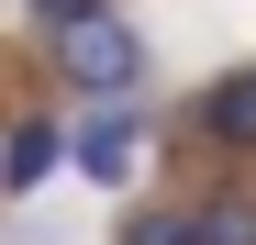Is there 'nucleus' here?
<instances>
[{"instance_id":"f257e3e1","label":"nucleus","mask_w":256,"mask_h":245,"mask_svg":"<svg viewBox=\"0 0 256 245\" xmlns=\"http://www.w3.org/2000/svg\"><path fill=\"white\" fill-rule=\"evenodd\" d=\"M56 78L67 90H90L100 112H122L145 90V34L122 22V12H90V22H56Z\"/></svg>"},{"instance_id":"423d86ee","label":"nucleus","mask_w":256,"mask_h":245,"mask_svg":"<svg viewBox=\"0 0 256 245\" xmlns=\"http://www.w3.org/2000/svg\"><path fill=\"white\" fill-rule=\"evenodd\" d=\"M122 245H190V212H134Z\"/></svg>"},{"instance_id":"f03ea898","label":"nucleus","mask_w":256,"mask_h":245,"mask_svg":"<svg viewBox=\"0 0 256 245\" xmlns=\"http://www.w3.org/2000/svg\"><path fill=\"white\" fill-rule=\"evenodd\" d=\"M67 156H78L100 190H122V168H134V112H90V122L67 134Z\"/></svg>"},{"instance_id":"39448f33","label":"nucleus","mask_w":256,"mask_h":245,"mask_svg":"<svg viewBox=\"0 0 256 245\" xmlns=\"http://www.w3.org/2000/svg\"><path fill=\"white\" fill-rule=\"evenodd\" d=\"M190 245H256V200H200V212H190Z\"/></svg>"},{"instance_id":"0eeeda50","label":"nucleus","mask_w":256,"mask_h":245,"mask_svg":"<svg viewBox=\"0 0 256 245\" xmlns=\"http://www.w3.org/2000/svg\"><path fill=\"white\" fill-rule=\"evenodd\" d=\"M34 12H45V34H56V22H90V12H112V0H34Z\"/></svg>"},{"instance_id":"7ed1b4c3","label":"nucleus","mask_w":256,"mask_h":245,"mask_svg":"<svg viewBox=\"0 0 256 245\" xmlns=\"http://www.w3.org/2000/svg\"><path fill=\"white\" fill-rule=\"evenodd\" d=\"M200 134H212V145H234V156H256V67H234L223 90L200 100Z\"/></svg>"},{"instance_id":"20e7f679","label":"nucleus","mask_w":256,"mask_h":245,"mask_svg":"<svg viewBox=\"0 0 256 245\" xmlns=\"http://www.w3.org/2000/svg\"><path fill=\"white\" fill-rule=\"evenodd\" d=\"M56 156H67V145H56V122H22V134L0 145V190H45Z\"/></svg>"}]
</instances>
